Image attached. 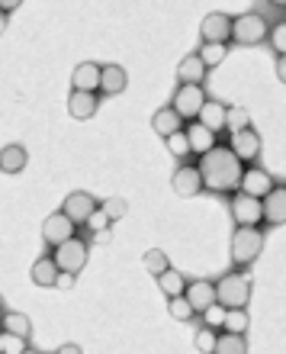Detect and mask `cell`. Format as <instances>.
I'll use <instances>...</instances> for the list:
<instances>
[{
	"label": "cell",
	"instance_id": "obj_1",
	"mask_svg": "<svg viewBox=\"0 0 286 354\" xmlns=\"http://www.w3.org/2000/svg\"><path fill=\"white\" fill-rule=\"evenodd\" d=\"M200 174H203V187L209 194H238L241 190V177H245V161L225 145H216L213 151L200 155Z\"/></svg>",
	"mask_w": 286,
	"mask_h": 354
},
{
	"label": "cell",
	"instance_id": "obj_2",
	"mask_svg": "<svg viewBox=\"0 0 286 354\" xmlns=\"http://www.w3.org/2000/svg\"><path fill=\"white\" fill-rule=\"evenodd\" d=\"M264 252V232L258 225H238L231 232V264L235 268H251Z\"/></svg>",
	"mask_w": 286,
	"mask_h": 354
},
{
	"label": "cell",
	"instance_id": "obj_3",
	"mask_svg": "<svg viewBox=\"0 0 286 354\" xmlns=\"http://www.w3.org/2000/svg\"><path fill=\"white\" fill-rule=\"evenodd\" d=\"M216 297L225 309H245L251 299V280L241 270H231V274L216 280Z\"/></svg>",
	"mask_w": 286,
	"mask_h": 354
},
{
	"label": "cell",
	"instance_id": "obj_4",
	"mask_svg": "<svg viewBox=\"0 0 286 354\" xmlns=\"http://www.w3.org/2000/svg\"><path fill=\"white\" fill-rule=\"evenodd\" d=\"M231 39H235L238 46H260L264 39H270L267 19L260 17V13H245V17L235 19V32H231Z\"/></svg>",
	"mask_w": 286,
	"mask_h": 354
},
{
	"label": "cell",
	"instance_id": "obj_5",
	"mask_svg": "<svg viewBox=\"0 0 286 354\" xmlns=\"http://www.w3.org/2000/svg\"><path fill=\"white\" fill-rule=\"evenodd\" d=\"M206 103H209V100H206V91H203V87L180 84L174 91V103H171V106H174V110L184 116V122H187V120H200V113H203Z\"/></svg>",
	"mask_w": 286,
	"mask_h": 354
},
{
	"label": "cell",
	"instance_id": "obj_6",
	"mask_svg": "<svg viewBox=\"0 0 286 354\" xmlns=\"http://www.w3.org/2000/svg\"><path fill=\"white\" fill-rule=\"evenodd\" d=\"M77 223L74 219H68L65 209H58V213L46 216V223H42V239H46L48 248H58V245L71 242V239H77Z\"/></svg>",
	"mask_w": 286,
	"mask_h": 354
},
{
	"label": "cell",
	"instance_id": "obj_7",
	"mask_svg": "<svg viewBox=\"0 0 286 354\" xmlns=\"http://www.w3.org/2000/svg\"><path fill=\"white\" fill-rule=\"evenodd\" d=\"M87 254H90V245L84 242V239H71V242L58 245L55 248V264L61 268V274H77V270H84V264H87Z\"/></svg>",
	"mask_w": 286,
	"mask_h": 354
},
{
	"label": "cell",
	"instance_id": "obj_8",
	"mask_svg": "<svg viewBox=\"0 0 286 354\" xmlns=\"http://www.w3.org/2000/svg\"><path fill=\"white\" fill-rule=\"evenodd\" d=\"M229 209H231L235 225H258V223H264V200H254V196L241 194V190L229 200Z\"/></svg>",
	"mask_w": 286,
	"mask_h": 354
},
{
	"label": "cell",
	"instance_id": "obj_9",
	"mask_svg": "<svg viewBox=\"0 0 286 354\" xmlns=\"http://www.w3.org/2000/svg\"><path fill=\"white\" fill-rule=\"evenodd\" d=\"M235 32V19L229 13H209L200 26V36H203V46H225Z\"/></svg>",
	"mask_w": 286,
	"mask_h": 354
},
{
	"label": "cell",
	"instance_id": "obj_10",
	"mask_svg": "<svg viewBox=\"0 0 286 354\" xmlns=\"http://www.w3.org/2000/svg\"><path fill=\"white\" fill-rule=\"evenodd\" d=\"M65 216L68 219H74L77 225H87V219H90L97 209H100V203H97V196L87 194V190H74V194L65 196Z\"/></svg>",
	"mask_w": 286,
	"mask_h": 354
},
{
	"label": "cell",
	"instance_id": "obj_11",
	"mask_svg": "<svg viewBox=\"0 0 286 354\" xmlns=\"http://www.w3.org/2000/svg\"><path fill=\"white\" fill-rule=\"evenodd\" d=\"M103 84V65H93V62H81L71 75V87L81 93H97Z\"/></svg>",
	"mask_w": 286,
	"mask_h": 354
},
{
	"label": "cell",
	"instance_id": "obj_12",
	"mask_svg": "<svg viewBox=\"0 0 286 354\" xmlns=\"http://www.w3.org/2000/svg\"><path fill=\"white\" fill-rule=\"evenodd\" d=\"M174 194L177 196H196L200 190H206L203 187V174H200V168H193V165H180V168L174 171Z\"/></svg>",
	"mask_w": 286,
	"mask_h": 354
},
{
	"label": "cell",
	"instance_id": "obj_13",
	"mask_svg": "<svg viewBox=\"0 0 286 354\" xmlns=\"http://www.w3.org/2000/svg\"><path fill=\"white\" fill-rule=\"evenodd\" d=\"M274 187H277L274 184V177H270L264 168H248L245 171V177H241V194L254 196V200H264Z\"/></svg>",
	"mask_w": 286,
	"mask_h": 354
},
{
	"label": "cell",
	"instance_id": "obj_14",
	"mask_svg": "<svg viewBox=\"0 0 286 354\" xmlns=\"http://www.w3.org/2000/svg\"><path fill=\"white\" fill-rule=\"evenodd\" d=\"M190 303H193L196 313H206V309L213 306V303H219V297H216V283L213 280H190L187 283V293H184Z\"/></svg>",
	"mask_w": 286,
	"mask_h": 354
},
{
	"label": "cell",
	"instance_id": "obj_15",
	"mask_svg": "<svg viewBox=\"0 0 286 354\" xmlns=\"http://www.w3.org/2000/svg\"><path fill=\"white\" fill-rule=\"evenodd\" d=\"M229 149L235 151L245 165H248V161H254L260 155V136L254 129H241V132H235V136L229 139Z\"/></svg>",
	"mask_w": 286,
	"mask_h": 354
},
{
	"label": "cell",
	"instance_id": "obj_16",
	"mask_svg": "<svg viewBox=\"0 0 286 354\" xmlns=\"http://www.w3.org/2000/svg\"><path fill=\"white\" fill-rule=\"evenodd\" d=\"M264 223L286 225V187H274V190L264 196Z\"/></svg>",
	"mask_w": 286,
	"mask_h": 354
},
{
	"label": "cell",
	"instance_id": "obj_17",
	"mask_svg": "<svg viewBox=\"0 0 286 354\" xmlns=\"http://www.w3.org/2000/svg\"><path fill=\"white\" fill-rule=\"evenodd\" d=\"M151 126H155V132L161 139H171L177 132H184V116H180L174 106H164V110H158L155 116H151Z\"/></svg>",
	"mask_w": 286,
	"mask_h": 354
},
{
	"label": "cell",
	"instance_id": "obj_18",
	"mask_svg": "<svg viewBox=\"0 0 286 354\" xmlns=\"http://www.w3.org/2000/svg\"><path fill=\"white\" fill-rule=\"evenodd\" d=\"M100 106V97L97 93H81V91H71L68 97V113H71L74 120H90L93 113Z\"/></svg>",
	"mask_w": 286,
	"mask_h": 354
},
{
	"label": "cell",
	"instance_id": "obj_19",
	"mask_svg": "<svg viewBox=\"0 0 286 354\" xmlns=\"http://www.w3.org/2000/svg\"><path fill=\"white\" fill-rule=\"evenodd\" d=\"M209 68L203 65V58L200 55H187L180 65H177V77H180V84H196V87H203V77Z\"/></svg>",
	"mask_w": 286,
	"mask_h": 354
},
{
	"label": "cell",
	"instance_id": "obj_20",
	"mask_svg": "<svg viewBox=\"0 0 286 354\" xmlns=\"http://www.w3.org/2000/svg\"><path fill=\"white\" fill-rule=\"evenodd\" d=\"M32 283H39V287H58V277H61V268L55 264V258L48 254V258H39L36 264H32Z\"/></svg>",
	"mask_w": 286,
	"mask_h": 354
},
{
	"label": "cell",
	"instance_id": "obj_21",
	"mask_svg": "<svg viewBox=\"0 0 286 354\" xmlns=\"http://www.w3.org/2000/svg\"><path fill=\"white\" fill-rule=\"evenodd\" d=\"M196 122H203L206 129H213V132H222L225 129V122H229V106L219 100H209L203 106V113H200V120Z\"/></svg>",
	"mask_w": 286,
	"mask_h": 354
},
{
	"label": "cell",
	"instance_id": "obj_22",
	"mask_svg": "<svg viewBox=\"0 0 286 354\" xmlns=\"http://www.w3.org/2000/svg\"><path fill=\"white\" fill-rule=\"evenodd\" d=\"M187 139H190L193 151H200V155H206V151L216 149V132L206 129L203 122H187Z\"/></svg>",
	"mask_w": 286,
	"mask_h": 354
},
{
	"label": "cell",
	"instance_id": "obj_23",
	"mask_svg": "<svg viewBox=\"0 0 286 354\" xmlns=\"http://www.w3.org/2000/svg\"><path fill=\"white\" fill-rule=\"evenodd\" d=\"M126 84H129L126 68H120V65H103V84H100V91L106 93V97H116V93H122V91H126Z\"/></svg>",
	"mask_w": 286,
	"mask_h": 354
},
{
	"label": "cell",
	"instance_id": "obj_24",
	"mask_svg": "<svg viewBox=\"0 0 286 354\" xmlns=\"http://www.w3.org/2000/svg\"><path fill=\"white\" fill-rule=\"evenodd\" d=\"M26 149L23 145H7V149L0 151V168H3V174H19V171L26 168Z\"/></svg>",
	"mask_w": 286,
	"mask_h": 354
},
{
	"label": "cell",
	"instance_id": "obj_25",
	"mask_svg": "<svg viewBox=\"0 0 286 354\" xmlns=\"http://www.w3.org/2000/svg\"><path fill=\"white\" fill-rule=\"evenodd\" d=\"M158 287H161V293H164L167 299H174V297H184L187 293V277L180 274V270H164L161 277H158Z\"/></svg>",
	"mask_w": 286,
	"mask_h": 354
},
{
	"label": "cell",
	"instance_id": "obj_26",
	"mask_svg": "<svg viewBox=\"0 0 286 354\" xmlns=\"http://www.w3.org/2000/svg\"><path fill=\"white\" fill-rule=\"evenodd\" d=\"M216 354H248V342H245V335L222 332V335H219V345H216Z\"/></svg>",
	"mask_w": 286,
	"mask_h": 354
},
{
	"label": "cell",
	"instance_id": "obj_27",
	"mask_svg": "<svg viewBox=\"0 0 286 354\" xmlns=\"http://www.w3.org/2000/svg\"><path fill=\"white\" fill-rule=\"evenodd\" d=\"M3 332H13V335H19V338H29L32 322H29L23 313H3Z\"/></svg>",
	"mask_w": 286,
	"mask_h": 354
},
{
	"label": "cell",
	"instance_id": "obj_28",
	"mask_svg": "<svg viewBox=\"0 0 286 354\" xmlns=\"http://www.w3.org/2000/svg\"><path fill=\"white\" fill-rule=\"evenodd\" d=\"M248 326H251L248 309H229V316H225V332H231V335H245Z\"/></svg>",
	"mask_w": 286,
	"mask_h": 354
},
{
	"label": "cell",
	"instance_id": "obj_29",
	"mask_svg": "<svg viewBox=\"0 0 286 354\" xmlns=\"http://www.w3.org/2000/svg\"><path fill=\"white\" fill-rule=\"evenodd\" d=\"M145 270H148V274H155V277H161L164 270H171L167 254L161 252V248H151V252H145Z\"/></svg>",
	"mask_w": 286,
	"mask_h": 354
},
{
	"label": "cell",
	"instance_id": "obj_30",
	"mask_svg": "<svg viewBox=\"0 0 286 354\" xmlns=\"http://www.w3.org/2000/svg\"><path fill=\"white\" fill-rule=\"evenodd\" d=\"M193 345L200 354H216V345H219V335H216V328H196V338H193Z\"/></svg>",
	"mask_w": 286,
	"mask_h": 354
},
{
	"label": "cell",
	"instance_id": "obj_31",
	"mask_svg": "<svg viewBox=\"0 0 286 354\" xmlns=\"http://www.w3.org/2000/svg\"><path fill=\"white\" fill-rule=\"evenodd\" d=\"M167 309H171V316H174L177 322H187V319H193V316H196L193 303H190L187 297H174L171 303H167Z\"/></svg>",
	"mask_w": 286,
	"mask_h": 354
},
{
	"label": "cell",
	"instance_id": "obj_32",
	"mask_svg": "<svg viewBox=\"0 0 286 354\" xmlns=\"http://www.w3.org/2000/svg\"><path fill=\"white\" fill-rule=\"evenodd\" d=\"M251 122V116H248V110L245 106H229V122H225V129L235 136V132H241V129H251L248 126Z\"/></svg>",
	"mask_w": 286,
	"mask_h": 354
},
{
	"label": "cell",
	"instance_id": "obj_33",
	"mask_svg": "<svg viewBox=\"0 0 286 354\" xmlns=\"http://www.w3.org/2000/svg\"><path fill=\"white\" fill-rule=\"evenodd\" d=\"M167 149H171V155H174V158L187 161V155L193 151L190 139H187V129H184V132H177V136H171V139H167Z\"/></svg>",
	"mask_w": 286,
	"mask_h": 354
},
{
	"label": "cell",
	"instance_id": "obj_34",
	"mask_svg": "<svg viewBox=\"0 0 286 354\" xmlns=\"http://www.w3.org/2000/svg\"><path fill=\"white\" fill-rule=\"evenodd\" d=\"M196 55L203 58V65L206 68H216L219 62H225V55H229V46H203Z\"/></svg>",
	"mask_w": 286,
	"mask_h": 354
},
{
	"label": "cell",
	"instance_id": "obj_35",
	"mask_svg": "<svg viewBox=\"0 0 286 354\" xmlns=\"http://www.w3.org/2000/svg\"><path fill=\"white\" fill-rule=\"evenodd\" d=\"M103 213L110 216V223H120L122 216L129 213V206H126V200H122V196H110V200H103Z\"/></svg>",
	"mask_w": 286,
	"mask_h": 354
},
{
	"label": "cell",
	"instance_id": "obj_36",
	"mask_svg": "<svg viewBox=\"0 0 286 354\" xmlns=\"http://www.w3.org/2000/svg\"><path fill=\"white\" fill-rule=\"evenodd\" d=\"M23 351H26V338L13 335V332L0 335V354H23Z\"/></svg>",
	"mask_w": 286,
	"mask_h": 354
},
{
	"label": "cell",
	"instance_id": "obj_37",
	"mask_svg": "<svg viewBox=\"0 0 286 354\" xmlns=\"http://www.w3.org/2000/svg\"><path fill=\"white\" fill-rule=\"evenodd\" d=\"M225 316H229V309L222 306V303H213V306L203 313V319H206V326L209 328H225Z\"/></svg>",
	"mask_w": 286,
	"mask_h": 354
},
{
	"label": "cell",
	"instance_id": "obj_38",
	"mask_svg": "<svg viewBox=\"0 0 286 354\" xmlns=\"http://www.w3.org/2000/svg\"><path fill=\"white\" fill-rule=\"evenodd\" d=\"M270 46H274V52H277V58L280 55H286V19H280L277 26L270 29V39H267Z\"/></svg>",
	"mask_w": 286,
	"mask_h": 354
},
{
	"label": "cell",
	"instance_id": "obj_39",
	"mask_svg": "<svg viewBox=\"0 0 286 354\" xmlns=\"http://www.w3.org/2000/svg\"><path fill=\"white\" fill-rule=\"evenodd\" d=\"M110 216H106V213H103V206H100V209H97V213H93L90 216V219H87V229H93V232H106V229H110Z\"/></svg>",
	"mask_w": 286,
	"mask_h": 354
},
{
	"label": "cell",
	"instance_id": "obj_40",
	"mask_svg": "<svg viewBox=\"0 0 286 354\" xmlns=\"http://www.w3.org/2000/svg\"><path fill=\"white\" fill-rule=\"evenodd\" d=\"M58 287H61V290H71L74 287V274H61V277H58Z\"/></svg>",
	"mask_w": 286,
	"mask_h": 354
},
{
	"label": "cell",
	"instance_id": "obj_41",
	"mask_svg": "<svg viewBox=\"0 0 286 354\" xmlns=\"http://www.w3.org/2000/svg\"><path fill=\"white\" fill-rule=\"evenodd\" d=\"M277 77L286 84V55H280V58H277Z\"/></svg>",
	"mask_w": 286,
	"mask_h": 354
},
{
	"label": "cell",
	"instance_id": "obj_42",
	"mask_svg": "<svg viewBox=\"0 0 286 354\" xmlns=\"http://www.w3.org/2000/svg\"><path fill=\"white\" fill-rule=\"evenodd\" d=\"M58 354H84V351H81V345H71V342H68V345L58 348Z\"/></svg>",
	"mask_w": 286,
	"mask_h": 354
},
{
	"label": "cell",
	"instance_id": "obj_43",
	"mask_svg": "<svg viewBox=\"0 0 286 354\" xmlns=\"http://www.w3.org/2000/svg\"><path fill=\"white\" fill-rule=\"evenodd\" d=\"M23 354H42V351H36V348H26V351H23Z\"/></svg>",
	"mask_w": 286,
	"mask_h": 354
}]
</instances>
